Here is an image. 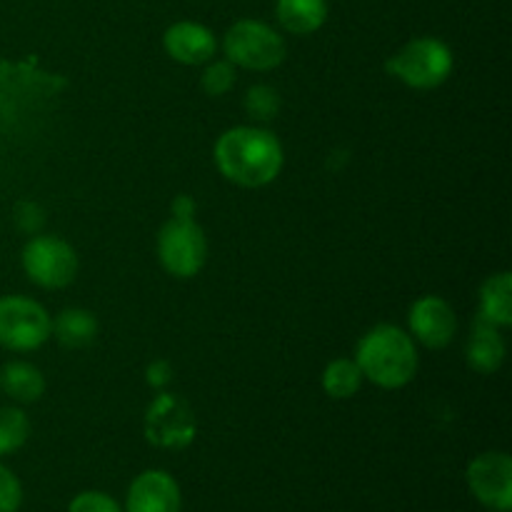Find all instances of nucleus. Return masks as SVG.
<instances>
[{
  "instance_id": "obj_3",
  "label": "nucleus",
  "mask_w": 512,
  "mask_h": 512,
  "mask_svg": "<svg viewBox=\"0 0 512 512\" xmlns=\"http://www.w3.org/2000/svg\"><path fill=\"white\" fill-rule=\"evenodd\" d=\"M393 78L415 90L438 88L453 70V53L438 38H415L385 63Z\"/></svg>"
},
{
  "instance_id": "obj_21",
  "label": "nucleus",
  "mask_w": 512,
  "mask_h": 512,
  "mask_svg": "<svg viewBox=\"0 0 512 512\" xmlns=\"http://www.w3.org/2000/svg\"><path fill=\"white\" fill-rule=\"evenodd\" d=\"M200 85H203L210 98H220L235 85V65L230 60H215L203 70Z\"/></svg>"
},
{
  "instance_id": "obj_7",
  "label": "nucleus",
  "mask_w": 512,
  "mask_h": 512,
  "mask_svg": "<svg viewBox=\"0 0 512 512\" xmlns=\"http://www.w3.org/2000/svg\"><path fill=\"white\" fill-rule=\"evenodd\" d=\"M23 270L40 288H65L78 275V255L73 245L55 235H35L23 248Z\"/></svg>"
},
{
  "instance_id": "obj_13",
  "label": "nucleus",
  "mask_w": 512,
  "mask_h": 512,
  "mask_svg": "<svg viewBox=\"0 0 512 512\" xmlns=\"http://www.w3.org/2000/svg\"><path fill=\"white\" fill-rule=\"evenodd\" d=\"M505 360V340L500 338L498 325L478 315L473 325V333L468 340V365L478 373L490 375L503 365Z\"/></svg>"
},
{
  "instance_id": "obj_1",
  "label": "nucleus",
  "mask_w": 512,
  "mask_h": 512,
  "mask_svg": "<svg viewBox=\"0 0 512 512\" xmlns=\"http://www.w3.org/2000/svg\"><path fill=\"white\" fill-rule=\"evenodd\" d=\"M218 170L235 185L263 188L283 170V145L270 130L238 125L225 130L215 143Z\"/></svg>"
},
{
  "instance_id": "obj_10",
  "label": "nucleus",
  "mask_w": 512,
  "mask_h": 512,
  "mask_svg": "<svg viewBox=\"0 0 512 512\" xmlns=\"http://www.w3.org/2000/svg\"><path fill=\"white\" fill-rule=\"evenodd\" d=\"M408 320L413 338L430 350L450 345L458 333V318H455L453 305L438 295H425V298L415 300Z\"/></svg>"
},
{
  "instance_id": "obj_8",
  "label": "nucleus",
  "mask_w": 512,
  "mask_h": 512,
  "mask_svg": "<svg viewBox=\"0 0 512 512\" xmlns=\"http://www.w3.org/2000/svg\"><path fill=\"white\" fill-rule=\"evenodd\" d=\"M198 433L195 413L183 398L173 393H160L145 410V438L155 448L180 450L188 448Z\"/></svg>"
},
{
  "instance_id": "obj_6",
  "label": "nucleus",
  "mask_w": 512,
  "mask_h": 512,
  "mask_svg": "<svg viewBox=\"0 0 512 512\" xmlns=\"http://www.w3.org/2000/svg\"><path fill=\"white\" fill-rule=\"evenodd\" d=\"M53 333L48 310L23 295L0 298V345L15 353L40 348Z\"/></svg>"
},
{
  "instance_id": "obj_19",
  "label": "nucleus",
  "mask_w": 512,
  "mask_h": 512,
  "mask_svg": "<svg viewBox=\"0 0 512 512\" xmlns=\"http://www.w3.org/2000/svg\"><path fill=\"white\" fill-rule=\"evenodd\" d=\"M30 435L28 415L20 408H0V455H10L25 445Z\"/></svg>"
},
{
  "instance_id": "obj_25",
  "label": "nucleus",
  "mask_w": 512,
  "mask_h": 512,
  "mask_svg": "<svg viewBox=\"0 0 512 512\" xmlns=\"http://www.w3.org/2000/svg\"><path fill=\"white\" fill-rule=\"evenodd\" d=\"M170 375H173L170 365L163 363V360H155L148 368V383L153 385V388H163V385L170 383Z\"/></svg>"
},
{
  "instance_id": "obj_2",
  "label": "nucleus",
  "mask_w": 512,
  "mask_h": 512,
  "mask_svg": "<svg viewBox=\"0 0 512 512\" xmlns=\"http://www.w3.org/2000/svg\"><path fill=\"white\" fill-rule=\"evenodd\" d=\"M355 363L370 383L395 390L408 385L418 373V348L405 330L378 325L360 340Z\"/></svg>"
},
{
  "instance_id": "obj_26",
  "label": "nucleus",
  "mask_w": 512,
  "mask_h": 512,
  "mask_svg": "<svg viewBox=\"0 0 512 512\" xmlns=\"http://www.w3.org/2000/svg\"><path fill=\"white\" fill-rule=\"evenodd\" d=\"M193 210H195V205H193V200L190 198H178L175 200V205H173V215H178V218H193Z\"/></svg>"
},
{
  "instance_id": "obj_16",
  "label": "nucleus",
  "mask_w": 512,
  "mask_h": 512,
  "mask_svg": "<svg viewBox=\"0 0 512 512\" xmlns=\"http://www.w3.org/2000/svg\"><path fill=\"white\" fill-rule=\"evenodd\" d=\"M55 340L65 348H88L98 335V320L90 310L83 308H68L53 320V333Z\"/></svg>"
},
{
  "instance_id": "obj_23",
  "label": "nucleus",
  "mask_w": 512,
  "mask_h": 512,
  "mask_svg": "<svg viewBox=\"0 0 512 512\" xmlns=\"http://www.w3.org/2000/svg\"><path fill=\"white\" fill-rule=\"evenodd\" d=\"M68 512H123L110 495L105 493H80L68 505Z\"/></svg>"
},
{
  "instance_id": "obj_4",
  "label": "nucleus",
  "mask_w": 512,
  "mask_h": 512,
  "mask_svg": "<svg viewBox=\"0 0 512 512\" xmlns=\"http://www.w3.org/2000/svg\"><path fill=\"white\" fill-rule=\"evenodd\" d=\"M223 50L228 60L245 70H265L278 68L285 60V40L278 30L270 28L263 20H238L233 28L225 33Z\"/></svg>"
},
{
  "instance_id": "obj_24",
  "label": "nucleus",
  "mask_w": 512,
  "mask_h": 512,
  "mask_svg": "<svg viewBox=\"0 0 512 512\" xmlns=\"http://www.w3.org/2000/svg\"><path fill=\"white\" fill-rule=\"evenodd\" d=\"M15 220H18V225L25 230V233H38V230L43 228L45 218H43V210H40L38 205L23 203V205H18Z\"/></svg>"
},
{
  "instance_id": "obj_15",
  "label": "nucleus",
  "mask_w": 512,
  "mask_h": 512,
  "mask_svg": "<svg viewBox=\"0 0 512 512\" xmlns=\"http://www.w3.org/2000/svg\"><path fill=\"white\" fill-rule=\"evenodd\" d=\"M480 315L498 328H508L512 323V275H490L480 288Z\"/></svg>"
},
{
  "instance_id": "obj_12",
  "label": "nucleus",
  "mask_w": 512,
  "mask_h": 512,
  "mask_svg": "<svg viewBox=\"0 0 512 512\" xmlns=\"http://www.w3.org/2000/svg\"><path fill=\"white\" fill-rule=\"evenodd\" d=\"M165 53L183 65H203L210 63L218 50L215 35L205 25L193 23V20H180L170 25L163 35Z\"/></svg>"
},
{
  "instance_id": "obj_9",
  "label": "nucleus",
  "mask_w": 512,
  "mask_h": 512,
  "mask_svg": "<svg viewBox=\"0 0 512 512\" xmlns=\"http://www.w3.org/2000/svg\"><path fill=\"white\" fill-rule=\"evenodd\" d=\"M468 488L485 508L510 512L512 460L505 453H483L468 465Z\"/></svg>"
},
{
  "instance_id": "obj_20",
  "label": "nucleus",
  "mask_w": 512,
  "mask_h": 512,
  "mask_svg": "<svg viewBox=\"0 0 512 512\" xmlns=\"http://www.w3.org/2000/svg\"><path fill=\"white\" fill-rule=\"evenodd\" d=\"M245 113L255 120H273L280 113V95L270 85H253L245 93Z\"/></svg>"
},
{
  "instance_id": "obj_5",
  "label": "nucleus",
  "mask_w": 512,
  "mask_h": 512,
  "mask_svg": "<svg viewBox=\"0 0 512 512\" xmlns=\"http://www.w3.org/2000/svg\"><path fill=\"white\" fill-rule=\"evenodd\" d=\"M158 258L173 278L198 275L208 260V240L203 228L193 218L173 215L158 235Z\"/></svg>"
},
{
  "instance_id": "obj_18",
  "label": "nucleus",
  "mask_w": 512,
  "mask_h": 512,
  "mask_svg": "<svg viewBox=\"0 0 512 512\" xmlns=\"http://www.w3.org/2000/svg\"><path fill=\"white\" fill-rule=\"evenodd\" d=\"M363 385V373H360L358 363L350 358H338L328 363L323 373V390L335 400L353 398Z\"/></svg>"
},
{
  "instance_id": "obj_14",
  "label": "nucleus",
  "mask_w": 512,
  "mask_h": 512,
  "mask_svg": "<svg viewBox=\"0 0 512 512\" xmlns=\"http://www.w3.org/2000/svg\"><path fill=\"white\" fill-rule=\"evenodd\" d=\"M280 25L293 35H310L323 28L328 18V3L325 0H278Z\"/></svg>"
},
{
  "instance_id": "obj_22",
  "label": "nucleus",
  "mask_w": 512,
  "mask_h": 512,
  "mask_svg": "<svg viewBox=\"0 0 512 512\" xmlns=\"http://www.w3.org/2000/svg\"><path fill=\"white\" fill-rule=\"evenodd\" d=\"M23 503V488L13 470L0 465V512H18Z\"/></svg>"
},
{
  "instance_id": "obj_11",
  "label": "nucleus",
  "mask_w": 512,
  "mask_h": 512,
  "mask_svg": "<svg viewBox=\"0 0 512 512\" xmlns=\"http://www.w3.org/2000/svg\"><path fill=\"white\" fill-rule=\"evenodd\" d=\"M180 488L173 475L163 470H145L133 480L125 508L128 512H180Z\"/></svg>"
},
{
  "instance_id": "obj_17",
  "label": "nucleus",
  "mask_w": 512,
  "mask_h": 512,
  "mask_svg": "<svg viewBox=\"0 0 512 512\" xmlns=\"http://www.w3.org/2000/svg\"><path fill=\"white\" fill-rule=\"evenodd\" d=\"M0 388L18 403H35V400L43 398L45 378L35 365L15 360V363L5 365L3 373H0Z\"/></svg>"
}]
</instances>
